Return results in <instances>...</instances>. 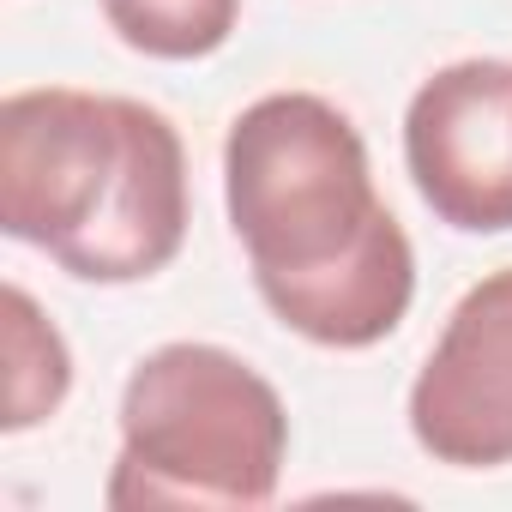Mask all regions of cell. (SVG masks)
Listing matches in <instances>:
<instances>
[{"mask_svg":"<svg viewBox=\"0 0 512 512\" xmlns=\"http://www.w3.org/2000/svg\"><path fill=\"white\" fill-rule=\"evenodd\" d=\"M0 229L85 284L157 278L187 241V151L169 115L67 85L0 103Z\"/></svg>","mask_w":512,"mask_h":512,"instance_id":"1","label":"cell"},{"mask_svg":"<svg viewBox=\"0 0 512 512\" xmlns=\"http://www.w3.org/2000/svg\"><path fill=\"white\" fill-rule=\"evenodd\" d=\"M284 452L290 416L260 368L223 344H163L127 374L109 506H266Z\"/></svg>","mask_w":512,"mask_h":512,"instance_id":"2","label":"cell"},{"mask_svg":"<svg viewBox=\"0 0 512 512\" xmlns=\"http://www.w3.org/2000/svg\"><path fill=\"white\" fill-rule=\"evenodd\" d=\"M223 199L253 278L314 272L380 217L362 133L314 91H272L235 115L223 139Z\"/></svg>","mask_w":512,"mask_h":512,"instance_id":"3","label":"cell"},{"mask_svg":"<svg viewBox=\"0 0 512 512\" xmlns=\"http://www.w3.org/2000/svg\"><path fill=\"white\" fill-rule=\"evenodd\" d=\"M404 163L422 205L464 229H512V61H452L404 109Z\"/></svg>","mask_w":512,"mask_h":512,"instance_id":"4","label":"cell"},{"mask_svg":"<svg viewBox=\"0 0 512 512\" xmlns=\"http://www.w3.org/2000/svg\"><path fill=\"white\" fill-rule=\"evenodd\" d=\"M410 434L440 464H512V266L470 284L446 314L410 386Z\"/></svg>","mask_w":512,"mask_h":512,"instance_id":"5","label":"cell"},{"mask_svg":"<svg viewBox=\"0 0 512 512\" xmlns=\"http://www.w3.org/2000/svg\"><path fill=\"white\" fill-rule=\"evenodd\" d=\"M253 284H260L266 308L290 332H302L308 344L368 350L386 332H398V320L410 314L416 253H410L404 223L380 205V217L356 235V247L338 253V260H326L314 272H266Z\"/></svg>","mask_w":512,"mask_h":512,"instance_id":"6","label":"cell"},{"mask_svg":"<svg viewBox=\"0 0 512 512\" xmlns=\"http://www.w3.org/2000/svg\"><path fill=\"white\" fill-rule=\"evenodd\" d=\"M67 386H73L67 338L19 284H7L0 290V428L19 434L49 422Z\"/></svg>","mask_w":512,"mask_h":512,"instance_id":"7","label":"cell"},{"mask_svg":"<svg viewBox=\"0 0 512 512\" xmlns=\"http://www.w3.org/2000/svg\"><path fill=\"white\" fill-rule=\"evenodd\" d=\"M103 19L151 61H199L229 43L241 0H103Z\"/></svg>","mask_w":512,"mask_h":512,"instance_id":"8","label":"cell"}]
</instances>
